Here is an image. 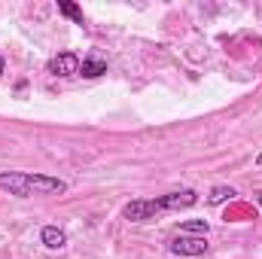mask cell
<instances>
[{
  "label": "cell",
  "mask_w": 262,
  "mask_h": 259,
  "mask_svg": "<svg viewBox=\"0 0 262 259\" xmlns=\"http://www.w3.org/2000/svg\"><path fill=\"white\" fill-rule=\"evenodd\" d=\"M0 189L15 198L31 195H64L67 183L49 174H31V171H0Z\"/></svg>",
  "instance_id": "cell-1"
},
{
  "label": "cell",
  "mask_w": 262,
  "mask_h": 259,
  "mask_svg": "<svg viewBox=\"0 0 262 259\" xmlns=\"http://www.w3.org/2000/svg\"><path fill=\"white\" fill-rule=\"evenodd\" d=\"M156 213H165V207H162L159 198H134V201H128V204L122 207V217H125L128 223H146V220H152Z\"/></svg>",
  "instance_id": "cell-2"
},
{
  "label": "cell",
  "mask_w": 262,
  "mask_h": 259,
  "mask_svg": "<svg viewBox=\"0 0 262 259\" xmlns=\"http://www.w3.org/2000/svg\"><path fill=\"white\" fill-rule=\"evenodd\" d=\"M168 250L174 256H201V253H207V241L201 235H177V238H171Z\"/></svg>",
  "instance_id": "cell-3"
},
{
  "label": "cell",
  "mask_w": 262,
  "mask_h": 259,
  "mask_svg": "<svg viewBox=\"0 0 262 259\" xmlns=\"http://www.w3.org/2000/svg\"><path fill=\"white\" fill-rule=\"evenodd\" d=\"M49 73L52 76H79V58L73 55V52H58L55 58H49Z\"/></svg>",
  "instance_id": "cell-4"
},
{
  "label": "cell",
  "mask_w": 262,
  "mask_h": 259,
  "mask_svg": "<svg viewBox=\"0 0 262 259\" xmlns=\"http://www.w3.org/2000/svg\"><path fill=\"white\" fill-rule=\"evenodd\" d=\"M162 207L165 210H183V207H192L198 201V192L195 189H180V192H168V195H159Z\"/></svg>",
  "instance_id": "cell-5"
},
{
  "label": "cell",
  "mask_w": 262,
  "mask_h": 259,
  "mask_svg": "<svg viewBox=\"0 0 262 259\" xmlns=\"http://www.w3.org/2000/svg\"><path fill=\"white\" fill-rule=\"evenodd\" d=\"M40 241H43L46 250H61V247H67V232L58 229V226H43Z\"/></svg>",
  "instance_id": "cell-6"
},
{
  "label": "cell",
  "mask_w": 262,
  "mask_h": 259,
  "mask_svg": "<svg viewBox=\"0 0 262 259\" xmlns=\"http://www.w3.org/2000/svg\"><path fill=\"white\" fill-rule=\"evenodd\" d=\"M104 73H107V61L98 58V55H89V58L79 61V76H85V79H98Z\"/></svg>",
  "instance_id": "cell-7"
},
{
  "label": "cell",
  "mask_w": 262,
  "mask_h": 259,
  "mask_svg": "<svg viewBox=\"0 0 262 259\" xmlns=\"http://www.w3.org/2000/svg\"><path fill=\"white\" fill-rule=\"evenodd\" d=\"M58 12H61V15H67L70 21L82 25V9H79L76 3H70V0H58Z\"/></svg>",
  "instance_id": "cell-8"
},
{
  "label": "cell",
  "mask_w": 262,
  "mask_h": 259,
  "mask_svg": "<svg viewBox=\"0 0 262 259\" xmlns=\"http://www.w3.org/2000/svg\"><path fill=\"white\" fill-rule=\"evenodd\" d=\"M229 198H235V189H232V186H213L210 195H207V204H223V201H229Z\"/></svg>",
  "instance_id": "cell-9"
},
{
  "label": "cell",
  "mask_w": 262,
  "mask_h": 259,
  "mask_svg": "<svg viewBox=\"0 0 262 259\" xmlns=\"http://www.w3.org/2000/svg\"><path fill=\"white\" fill-rule=\"evenodd\" d=\"M207 229H210V226H207V220H186L180 235H201V238H204V235H207Z\"/></svg>",
  "instance_id": "cell-10"
},
{
  "label": "cell",
  "mask_w": 262,
  "mask_h": 259,
  "mask_svg": "<svg viewBox=\"0 0 262 259\" xmlns=\"http://www.w3.org/2000/svg\"><path fill=\"white\" fill-rule=\"evenodd\" d=\"M3 67H6V61H3V55H0V76H3Z\"/></svg>",
  "instance_id": "cell-11"
},
{
  "label": "cell",
  "mask_w": 262,
  "mask_h": 259,
  "mask_svg": "<svg viewBox=\"0 0 262 259\" xmlns=\"http://www.w3.org/2000/svg\"><path fill=\"white\" fill-rule=\"evenodd\" d=\"M256 165H259V168H262V153H259V156H256Z\"/></svg>",
  "instance_id": "cell-12"
}]
</instances>
